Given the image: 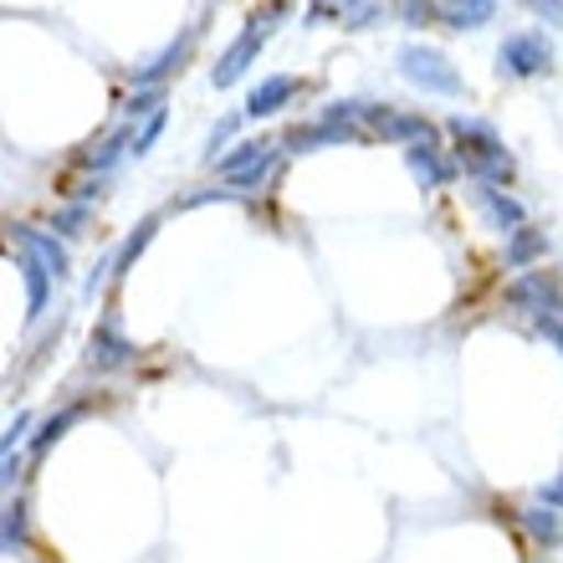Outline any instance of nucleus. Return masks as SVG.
Masks as SVG:
<instances>
[{
    "label": "nucleus",
    "mask_w": 563,
    "mask_h": 563,
    "mask_svg": "<svg viewBox=\"0 0 563 563\" xmlns=\"http://www.w3.org/2000/svg\"><path fill=\"white\" fill-rule=\"evenodd\" d=\"M451 134H456V144H461V164H466L476 179L492 185V179L512 175V159H507L503 139L492 134L482 119H451Z\"/></svg>",
    "instance_id": "obj_1"
},
{
    "label": "nucleus",
    "mask_w": 563,
    "mask_h": 563,
    "mask_svg": "<svg viewBox=\"0 0 563 563\" xmlns=\"http://www.w3.org/2000/svg\"><path fill=\"white\" fill-rule=\"evenodd\" d=\"M400 73H405V82H416L426 92H441V98H456L461 92V73L435 46H420V42L400 46Z\"/></svg>",
    "instance_id": "obj_2"
},
{
    "label": "nucleus",
    "mask_w": 563,
    "mask_h": 563,
    "mask_svg": "<svg viewBox=\"0 0 563 563\" xmlns=\"http://www.w3.org/2000/svg\"><path fill=\"white\" fill-rule=\"evenodd\" d=\"M277 15H282V5H272L267 15H252V21H246V31L231 42V52H225V57L216 62V73H210V82H216V88H231V82L252 67V57L262 52V42L272 36V21H277Z\"/></svg>",
    "instance_id": "obj_3"
},
{
    "label": "nucleus",
    "mask_w": 563,
    "mask_h": 563,
    "mask_svg": "<svg viewBox=\"0 0 563 563\" xmlns=\"http://www.w3.org/2000/svg\"><path fill=\"white\" fill-rule=\"evenodd\" d=\"M549 42L543 36H533V31H522V36H507L503 46H497V73L503 77H538L543 67H549Z\"/></svg>",
    "instance_id": "obj_4"
},
{
    "label": "nucleus",
    "mask_w": 563,
    "mask_h": 563,
    "mask_svg": "<svg viewBox=\"0 0 563 563\" xmlns=\"http://www.w3.org/2000/svg\"><path fill=\"white\" fill-rule=\"evenodd\" d=\"M507 302L522 308V312H533V318H543V312H563L559 287H553L549 272H522V277L507 287Z\"/></svg>",
    "instance_id": "obj_5"
},
{
    "label": "nucleus",
    "mask_w": 563,
    "mask_h": 563,
    "mask_svg": "<svg viewBox=\"0 0 563 563\" xmlns=\"http://www.w3.org/2000/svg\"><path fill=\"white\" fill-rule=\"evenodd\" d=\"M134 354H139V349L123 339L113 318H103V323L92 328V339H88V364H92V369H123Z\"/></svg>",
    "instance_id": "obj_6"
},
{
    "label": "nucleus",
    "mask_w": 563,
    "mask_h": 563,
    "mask_svg": "<svg viewBox=\"0 0 563 563\" xmlns=\"http://www.w3.org/2000/svg\"><path fill=\"white\" fill-rule=\"evenodd\" d=\"M272 169V144H241L236 154L221 159V175L236 179V185H262Z\"/></svg>",
    "instance_id": "obj_7"
},
{
    "label": "nucleus",
    "mask_w": 563,
    "mask_h": 563,
    "mask_svg": "<svg viewBox=\"0 0 563 563\" xmlns=\"http://www.w3.org/2000/svg\"><path fill=\"white\" fill-rule=\"evenodd\" d=\"M15 241L26 246L31 262H42L52 277H67V252H62V241L57 236H46V231H36V225H15Z\"/></svg>",
    "instance_id": "obj_8"
},
{
    "label": "nucleus",
    "mask_w": 563,
    "mask_h": 563,
    "mask_svg": "<svg viewBox=\"0 0 563 563\" xmlns=\"http://www.w3.org/2000/svg\"><path fill=\"white\" fill-rule=\"evenodd\" d=\"M364 119H369L385 139H416V144H430V139H435V129H430L426 119H416V113H389V108L379 113V108H369Z\"/></svg>",
    "instance_id": "obj_9"
},
{
    "label": "nucleus",
    "mask_w": 563,
    "mask_h": 563,
    "mask_svg": "<svg viewBox=\"0 0 563 563\" xmlns=\"http://www.w3.org/2000/svg\"><path fill=\"white\" fill-rule=\"evenodd\" d=\"M292 92H297V77H262L252 88V98H246V113H252V119H267V113H277V108L292 98Z\"/></svg>",
    "instance_id": "obj_10"
},
{
    "label": "nucleus",
    "mask_w": 563,
    "mask_h": 563,
    "mask_svg": "<svg viewBox=\"0 0 563 563\" xmlns=\"http://www.w3.org/2000/svg\"><path fill=\"white\" fill-rule=\"evenodd\" d=\"M405 164H410V175H416L426 190H435V185H445V179H451V164H445L430 144H410V148H405Z\"/></svg>",
    "instance_id": "obj_11"
},
{
    "label": "nucleus",
    "mask_w": 563,
    "mask_h": 563,
    "mask_svg": "<svg viewBox=\"0 0 563 563\" xmlns=\"http://www.w3.org/2000/svg\"><path fill=\"white\" fill-rule=\"evenodd\" d=\"M497 0H441V21L451 31H466V26H487Z\"/></svg>",
    "instance_id": "obj_12"
},
{
    "label": "nucleus",
    "mask_w": 563,
    "mask_h": 563,
    "mask_svg": "<svg viewBox=\"0 0 563 563\" xmlns=\"http://www.w3.org/2000/svg\"><path fill=\"white\" fill-rule=\"evenodd\" d=\"M476 200H482V210H487L492 221H497V231H507V236H512V231H522V206L512 200V195L482 185V190H476Z\"/></svg>",
    "instance_id": "obj_13"
},
{
    "label": "nucleus",
    "mask_w": 563,
    "mask_h": 563,
    "mask_svg": "<svg viewBox=\"0 0 563 563\" xmlns=\"http://www.w3.org/2000/svg\"><path fill=\"white\" fill-rule=\"evenodd\" d=\"M21 277H26V318L36 323V318L46 312V292H52V282H57V277H52L42 262H31V256L21 262Z\"/></svg>",
    "instance_id": "obj_14"
},
{
    "label": "nucleus",
    "mask_w": 563,
    "mask_h": 563,
    "mask_svg": "<svg viewBox=\"0 0 563 563\" xmlns=\"http://www.w3.org/2000/svg\"><path fill=\"white\" fill-rule=\"evenodd\" d=\"M522 528H528V533H533V543H543V549H553V543L563 538V518H559V507H543V503L522 512Z\"/></svg>",
    "instance_id": "obj_15"
},
{
    "label": "nucleus",
    "mask_w": 563,
    "mask_h": 563,
    "mask_svg": "<svg viewBox=\"0 0 563 563\" xmlns=\"http://www.w3.org/2000/svg\"><path fill=\"white\" fill-rule=\"evenodd\" d=\"M543 252H549V236H543V231H528V225H522V231L507 236V267H528V262H538Z\"/></svg>",
    "instance_id": "obj_16"
},
{
    "label": "nucleus",
    "mask_w": 563,
    "mask_h": 563,
    "mask_svg": "<svg viewBox=\"0 0 563 563\" xmlns=\"http://www.w3.org/2000/svg\"><path fill=\"white\" fill-rule=\"evenodd\" d=\"M190 42H195V31H190V36H179V42H169V46L159 52V57L148 62V67H139V88H154V82H159L164 73H175V62H185Z\"/></svg>",
    "instance_id": "obj_17"
},
{
    "label": "nucleus",
    "mask_w": 563,
    "mask_h": 563,
    "mask_svg": "<svg viewBox=\"0 0 563 563\" xmlns=\"http://www.w3.org/2000/svg\"><path fill=\"white\" fill-rule=\"evenodd\" d=\"M77 416H82V410H77V405H67V410H57L52 420H42V430L31 435V456H46V451L57 445V435H67V430L77 426Z\"/></svg>",
    "instance_id": "obj_18"
},
{
    "label": "nucleus",
    "mask_w": 563,
    "mask_h": 563,
    "mask_svg": "<svg viewBox=\"0 0 563 563\" xmlns=\"http://www.w3.org/2000/svg\"><path fill=\"white\" fill-rule=\"evenodd\" d=\"M154 225H159V221H154V216H148V221H139V231H134V236H129V241H123V252L113 256V277H123V272H129V267H134V262H139V252H144V246H148V236H154Z\"/></svg>",
    "instance_id": "obj_19"
},
{
    "label": "nucleus",
    "mask_w": 563,
    "mask_h": 563,
    "mask_svg": "<svg viewBox=\"0 0 563 563\" xmlns=\"http://www.w3.org/2000/svg\"><path fill=\"white\" fill-rule=\"evenodd\" d=\"M0 543H5V553H15L21 543H26V503H21V497H11V503H5V528H0Z\"/></svg>",
    "instance_id": "obj_20"
},
{
    "label": "nucleus",
    "mask_w": 563,
    "mask_h": 563,
    "mask_svg": "<svg viewBox=\"0 0 563 563\" xmlns=\"http://www.w3.org/2000/svg\"><path fill=\"white\" fill-rule=\"evenodd\" d=\"M159 129H164V108H159V113H148V123L134 134V144H129V148H134V154H148V144L159 139Z\"/></svg>",
    "instance_id": "obj_21"
},
{
    "label": "nucleus",
    "mask_w": 563,
    "mask_h": 563,
    "mask_svg": "<svg viewBox=\"0 0 563 563\" xmlns=\"http://www.w3.org/2000/svg\"><path fill=\"white\" fill-rule=\"evenodd\" d=\"M26 430H31V416H26V410H15V416H11V426H5V441H0V451L11 456V451H15V441H21Z\"/></svg>",
    "instance_id": "obj_22"
},
{
    "label": "nucleus",
    "mask_w": 563,
    "mask_h": 563,
    "mask_svg": "<svg viewBox=\"0 0 563 563\" xmlns=\"http://www.w3.org/2000/svg\"><path fill=\"white\" fill-rule=\"evenodd\" d=\"M82 225H88V210L73 206V210H62L57 216V231H67V236H82Z\"/></svg>",
    "instance_id": "obj_23"
},
{
    "label": "nucleus",
    "mask_w": 563,
    "mask_h": 563,
    "mask_svg": "<svg viewBox=\"0 0 563 563\" xmlns=\"http://www.w3.org/2000/svg\"><path fill=\"white\" fill-rule=\"evenodd\" d=\"M123 144H134V139H123V134H113V139H108V144H103V148H98V154H92V164H98V169H108V164L119 159V148H123Z\"/></svg>",
    "instance_id": "obj_24"
},
{
    "label": "nucleus",
    "mask_w": 563,
    "mask_h": 563,
    "mask_svg": "<svg viewBox=\"0 0 563 563\" xmlns=\"http://www.w3.org/2000/svg\"><path fill=\"white\" fill-rule=\"evenodd\" d=\"M538 333H543L549 343H559V349H563V318H559V312H543V318H538Z\"/></svg>",
    "instance_id": "obj_25"
},
{
    "label": "nucleus",
    "mask_w": 563,
    "mask_h": 563,
    "mask_svg": "<svg viewBox=\"0 0 563 563\" xmlns=\"http://www.w3.org/2000/svg\"><path fill=\"white\" fill-rule=\"evenodd\" d=\"M528 11H538V15H549L553 26H563V0H522Z\"/></svg>",
    "instance_id": "obj_26"
},
{
    "label": "nucleus",
    "mask_w": 563,
    "mask_h": 563,
    "mask_svg": "<svg viewBox=\"0 0 563 563\" xmlns=\"http://www.w3.org/2000/svg\"><path fill=\"white\" fill-rule=\"evenodd\" d=\"M426 11H430V0H400V15L410 21V26H420V21H426Z\"/></svg>",
    "instance_id": "obj_27"
},
{
    "label": "nucleus",
    "mask_w": 563,
    "mask_h": 563,
    "mask_svg": "<svg viewBox=\"0 0 563 563\" xmlns=\"http://www.w3.org/2000/svg\"><path fill=\"white\" fill-rule=\"evenodd\" d=\"M538 503H543V507H563V472H559V482H553V487L538 492Z\"/></svg>",
    "instance_id": "obj_28"
}]
</instances>
